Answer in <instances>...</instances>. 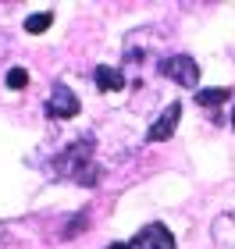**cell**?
Instances as JSON below:
<instances>
[{
  "label": "cell",
  "mask_w": 235,
  "mask_h": 249,
  "mask_svg": "<svg viewBox=\"0 0 235 249\" xmlns=\"http://www.w3.org/2000/svg\"><path fill=\"white\" fill-rule=\"evenodd\" d=\"M50 21H54L50 11H43V15H29V18H25V32H32V36H36V32H47Z\"/></svg>",
  "instance_id": "9c48e42d"
},
{
  "label": "cell",
  "mask_w": 235,
  "mask_h": 249,
  "mask_svg": "<svg viewBox=\"0 0 235 249\" xmlns=\"http://www.w3.org/2000/svg\"><path fill=\"white\" fill-rule=\"evenodd\" d=\"M4 82H7V89H25L29 86V71H25V68H7Z\"/></svg>",
  "instance_id": "30bf717a"
},
{
  "label": "cell",
  "mask_w": 235,
  "mask_h": 249,
  "mask_svg": "<svg viewBox=\"0 0 235 249\" xmlns=\"http://www.w3.org/2000/svg\"><path fill=\"white\" fill-rule=\"evenodd\" d=\"M96 142L93 135H82V139H75L68 150L57 153V160H54V175L57 178H72L78 185H96L100 182V167H96Z\"/></svg>",
  "instance_id": "6da1fadb"
},
{
  "label": "cell",
  "mask_w": 235,
  "mask_h": 249,
  "mask_svg": "<svg viewBox=\"0 0 235 249\" xmlns=\"http://www.w3.org/2000/svg\"><path fill=\"white\" fill-rule=\"evenodd\" d=\"M107 249H128V242H110Z\"/></svg>",
  "instance_id": "8fae6325"
},
{
  "label": "cell",
  "mask_w": 235,
  "mask_h": 249,
  "mask_svg": "<svg viewBox=\"0 0 235 249\" xmlns=\"http://www.w3.org/2000/svg\"><path fill=\"white\" fill-rule=\"evenodd\" d=\"M47 114H50V118H61V121L78 114V96H75L64 82H57V86L50 89V96H47Z\"/></svg>",
  "instance_id": "277c9868"
},
{
  "label": "cell",
  "mask_w": 235,
  "mask_h": 249,
  "mask_svg": "<svg viewBox=\"0 0 235 249\" xmlns=\"http://www.w3.org/2000/svg\"><path fill=\"white\" fill-rule=\"evenodd\" d=\"M128 249H175V235L167 231V224L153 221V224L136 231V239L128 242Z\"/></svg>",
  "instance_id": "3957f363"
},
{
  "label": "cell",
  "mask_w": 235,
  "mask_h": 249,
  "mask_svg": "<svg viewBox=\"0 0 235 249\" xmlns=\"http://www.w3.org/2000/svg\"><path fill=\"white\" fill-rule=\"evenodd\" d=\"M232 100V89L221 86V89H199L196 93V104L199 107H217V104H228Z\"/></svg>",
  "instance_id": "ba28073f"
},
{
  "label": "cell",
  "mask_w": 235,
  "mask_h": 249,
  "mask_svg": "<svg viewBox=\"0 0 235 249\" xmlns=\"http://www.w3.org/2000/svg\"><path fill=\"white\" fill-rule=\"evenodd\" d=\"M210 239H214L217 249H235V210L232 213H221L210 228Z\"/></svg>",
  "instance_id": "8992f818"
},
{
  "label": "cell",
  "mask_w": 235,
  "mask_h": 249,
  "mask_svg": "<svg viewBox=\"0 0 235 249\" xmlns=\"http://www.w3.org/2000/svg\"><path fill=\"white\" fill-rule=\"evenodd\" d=\"M178 118H182V104H167V107H164V114L150 124L146 139H150V142H164V139H171L175 128H178Z\"/></svg>",
  "instance_id": "5b68a950"
},
{
  "label": "cell",
  "mask_w": 235,
  "mask_h": 249,
  "mask_svg": "<svg viewBox=\"0 0 235 249\" xmlns=\"http://www.w3.org/2000/svg\"><path fill=\"white\" fill-rule=\"evenodd\" d=\"M157 71H161V78H167L175 86H185V89H196V82H199V64L189 53H167V57H161Z\"/></svg>",
  "instance_id": "7a4b0ae2"
},
{
  "label": "cell",
  "mask_w": 235,
  "mask_h": 249,
  "mask_svg": "<svg viewBox=\"0 0 235 249\" xmlns=\"http://www.w3.org/2000/svg\"><path fill=\"white\" fill-rule=\"evenodd\" d=\"M232 124H235V107H232Z\"/></svg>",
  "instance_id": "7c38bea8"
},
{
  "label": "cell",
  "mask_w": 235,
  "mask_h": 249,
  "mask_svg": "<svg viewBox=\"0 0 235 249\" xmlns=\"http://www.w3.org/2000/svg\"><path fill=\"white\" fill-rule=\"evenodd\" d=\"M93 82H96V89H104V93H118V89H125V86H128V75H125V71H118V68L100 64L96 71H93Z\"/></svg>",
  "instance_id": "52a82bcc"
}]
</instances>
